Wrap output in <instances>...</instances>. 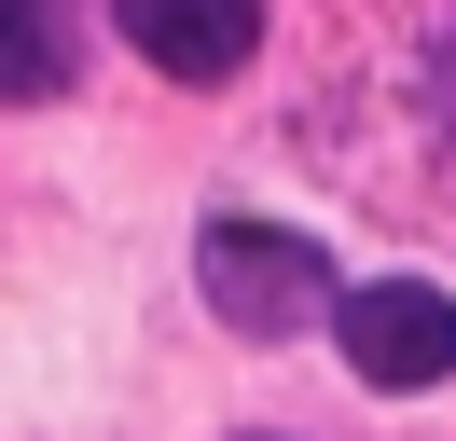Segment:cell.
Returning <instances> with one entry per match:
<instances>
[{
	"label": "cell",
	"mask_w": 456,
	"mask_h": 441,
	"mask_svg": "<svg viewBox=\"0 0 456 441\" xmlns=\"http://www.w3.org/2000/svg\"><path fill=\"white\" fill-rule=\"evenodd\" d=\"M111 14L167 83H235L263 55V0H111Z\"/></svg>",
	"instance_id": "cell-3"
},
{
	"label": "cell",
	"mask_w": 456,
	"mask_h": 441,
	"mask_svg": "<svg viewBox=\"0 0 456 441\" xmlns=\"http://www.w3.org/2000/svg\"><path fill=\"white\" fill-rule=\"evenodd\" d=\"M249 441H263V428H249Z\"/></svg>",
	"instance_id": "cell-6"
},
{
	"label": "cell",
	"mask_w": 456,
	"mask_h": 441,
	"mask_svg": "<svg viewBox=\"0 0 456 441\" xmlns=\"http://www.w3.org/2000/svg\"><path fill=\"white\" fill-rule=\"evenodd\" d=\"M69 69H84L69 0H0V97H69Z\"/></svg>",
	"instance_id": "cell-4"
},
{
	"label": "cell",
	"mask_w": 456,
	"mask_h": 441,
	"mask_svg": "<svg viewBox=\"0 0 456 441\" xmlns=\"http://www.w3.org/2000/svg\"><path fill=\"white\" fill-rule=\"evenodd\" d=\"M428 110H443V152H456V28H443V55H428Z\"/></svg>",
	"instance_id": "cell-5"
},
{
	"label": "cell",
	"mask_w": 456,
	"mask_h": 441,
	"mask_svg": "<svg viewBox=\"0 0 456 441\" xmlns=\"http://www.w3.org/2000/svg\"><path fill=\"white\" fill-rule=\"evenodd\" d=\"M332 345H346L360 386H443L456 373V290H428V276L332 290Z\"/></svg>",
	"instance_id": "cell-2"
},
{
	"label": "cell",
	"mask_w": 456,
	"mask_h": 441,
	"mask_svg": "<svg viewBox=\"0 0 456 441\" xmlns=\"http://www.w3.org/2000/svg\"><path fill=\"white\" fill-rule=\"evenodd\" d=\"M194 276H208V317H222V331H249V345H277V331L332 317V262H318V235L249 220V207H222V220H208Z\"/></svg>",
	"instance_id": "cell-1"
}]
</instances>
